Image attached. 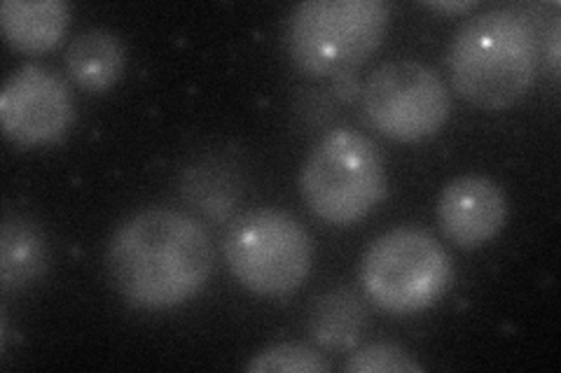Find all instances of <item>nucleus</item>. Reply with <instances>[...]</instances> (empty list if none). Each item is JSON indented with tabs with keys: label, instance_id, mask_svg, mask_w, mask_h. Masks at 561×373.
Instances as JSON below:
<instances>
[{
	"label": "nucleus",
	"instance_id": "nucleus-1",
	"mask_svg": "<svg viewBox=\"0 0 561 373\" xmlns=\"http://www.w3.org/2000/svg\"><path fill=\"white\" fill-rule=\"evenodd\" d=\"M105 271L129 306L167 311L204 290L214 271V243L185 212L148 208L117 226Z\"/></svg>",
	"mask_w": 561,
	"mask_h": 373
},
{
	"label": "nucleus",
	"instance_id": "nucleus-2",
	"mask_svg": "<svg viewBox=\"0 0 561 373\" xmlns=\"http://www.w3.org/2000/svg\"><path fill=\"white\" fill-rule=\"evenodd\" d=\"M449 78L466 101L505 110L522 101L540 68V38L529 16L496 8L468 16L447 51Z\"/></svg>",
	"mask_w": 561,
	"mask_h": 373
},
{
	"label": "nucleus",
	"instance_id": "nucleus-3",
	"mask_svg": "<svg viewBox=\"0 0 561 373\" xmlns=\"http://www.w3.org/2000/svg\"><path fill=\"white\" fill-rule=\"evenodd\" d=\"M389 14L383 0H307L288 16V57L309 75H346L381 45Z\"/></svg>",
	"mask_w": 561,
	"mask_h": 373
},
{
	"label": "nucleus",
	"instance_id": "nucleus-4",
	"mask_svg": "<svg viewBox=\"0 0 561 373\" xmlns=\"http://www.w3.org/2000/svg\"><path fill=\"white\" fill-rule=\"evenodd\" d=\"M300 189L319 220L335 226L356 224L386 199L383 156L375 140L360 131H330L309 152Z\"/></svg>",
	"mask_w": 561,
	"mask_h": 373
},
{
	"label": "nucleus",
	"instance_id": "nucleus-5",
	"mask_svg": "<svg viewBox=\"0 0 561 373\" xmlns=\"http://www.w3.org/2000/svg\"><path fill=\"white\" fill-rule=\"evenodd\" d=\"M451 257L426 229L396 226L363 257L360 280L375 304L396 315L426 311L449 290Z\"/></svg>",
	"mask_w": 561,
	"mask_h": 373
},
{
	"label": "nucleus",
	"instance_id": "nucleus-6",
	"mask_svg": "<svg viewBox=\"0 0 561 373\" xmlns=\"http://www.w3.org/2000/svg\"><path fill=\"white\" fill-rule=\"evenodd\" d=\"M225 259L245 290L260 296H284L305 285L313 247L307 229L290 212L257 208L227 231Z\"/></svg>",
	"mask_w": 561,
	"mask_h": 373
},
{
	"label": "nucleus",
	"instance_id": "nucleus-7",
	"mask_svg": "<svg viewBox=\"0 0 561 373\" xmlns=\"http://www.w3.org/2000/svg\"><path fill=\"white\" fill-rule=\"evenodd\" d=\"M363 110L383 136L414 143L445 127L451 110L449 86L421 61H386L365 82Z\"/></svg>",
	"mask_w": 561,
	"mask_h": 373
},
{
	"label": "nucleus",
	"instance_id": "nucleus-8",
	"mask_svg": "<svg viewBox=\"0 0 561 373\" xmlns=\"http://www.w3.org/2000/svg\"><path fill=\"white\" fill-rule=\"evenodd\" d=\"M73 121V98L66 82L43 66H24L0 92V124L14 145H51Z\"/></svg>",
	"mask_w": 561,
	"mask_h": 373
},
{
	"label": "nucleus",
	"instance_id": "nucleus-9",
	"mask_svg": "<svg viewBox=\"0 0 561 373\" xmlns=\"http://www.w3.org/2000/svg\"><path fill=\"white\" fill-rule=\"evenodd\" d=\"M437 218L451 243L472 250L501 234L507 220V199L489 177L461 175L443 189Z\"/></svg>",
	"mask_w": 561,
	"mask_h": 373
},
{
	"label": "nucleus",
	"instance_id": "nucleus-10",
	"mask_svg": "<svg viewBox=\"0 0 561 373\" xmlns=\"http://www.w3.org/2000/svg\"><path fill=\"white\" fill-rule=\"evenodd\" d=\"M70 20L64 0H5L0 5V28L12 49L43 55L57 47Z\"/></svg>",
	"mask_w": 561,
	"mask_h": 373
},
{
	"label": "nucleus",
	"instance_id": "nucleus-11",
	"mask_svg": "<svg viewBox=\"0 0 561 373\" xmlns=\"http://www.w3.org/2000/svg\"><path fill=\"white\" fill-rule=\"evenodd\" d=\"M66 68L73 82L87 92H105L125 70V47L113 31L90 28L68 45Z\"/></svg>",
	"mask_w": 561,
	"mask_h": 373
},
{
	"label": "nucleus",
	"instance_id": "nucleus-12",
	"mask_svg": "<svg viewBox=\"0 0 561 373\" xmlns=\"http://www.w3.org/2000/svg\"><path fill=\"white\" fill-rule=\"evenodd\" d=\"M45 266L47 247L41 229L20 215H8L0 236V285L5 292L22 290L43 276Z\"/></svg>",
	"mask_w": 561,
	"mask_h": 373
},
{
	"label": "nucleus",
	"instance_id": "nucleus-13",
	"mask_svg": "<svg viewBox=\"0 0 561 373\" xmlns=\"http://www.w3.org/2000/svg\"><path fill=\"white\" fill-rule=\"evenodd\" d=\"M307 317L311 339L328 350L356 346L365 327V308L348 290H330L316 296Z\"/></svg>",
	"mask_w": 561,
	"mask_h": 373
},
{
	"label": "nucleus",
	"instance_id": "nucleus-14",
	"mask_svg": "<svg viewBox=\"0 0 561 373\" xmlns=\"http://www.w3.org/2000/svg\"><path fill=\"white\" fill-rule=\"evenodd\" d=\"M251 373H325L330 364L319 352L302 343H276L260 350L255 358L245 364Z\"/></svg>",
	"mask_w": 561,
	"mask_h": 373
},
{
	"label": "nucleus",
	"instance_id": "nucleus-15",
	"mask_svg": "<svg viewBox=\"0 0 561 373\" xmlns=\"http://www.w3.org/2000/svg\"><path fill=\"white\" fill-rule=\"evenodd\" d=\"M348 373H421V366L408 350L396 343H373L348 354Z\"/></svg>",
	"mask_w": 561,
	"mask_h": 373
},
{
	"label": "nucleus",
	"instance_id": "nucleus-16",
	"mask_svg": "<svg viewBox=\"0 0 561 373\" xmlns=\"http://www.w3.org/2000/svg\"><path fill=\"white\" fill-rule=\"evenodd\" d=\"M433 10H443V12H468L472 8H478L476 0H463V3H428Z\"/></svg>",
	"mask_w": 561,
	"mask_h": 373
},
{
	"label": "nucleus",
	"instance_id": "nucleus-17",
	"mask_svg": "<svg viewBox=\"0 0 561 373\" xmlns=\"http://www.w3.org/2000/svg\"><path fill=\"white\" fill-rule=\"evenodd\" d=\"M550 63H552V70L557 73V70H559V22H554L552 33H550Z\"/></svg>",
	"mask_w": 561,
	"mask_h": 373
}]
</instances>
